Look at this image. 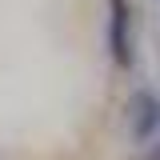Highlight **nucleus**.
I'll return each mask as SVG.
<instances>
[{"instance_id": "1", "label": "nucleus", "mask_w": 160, "mask_h": 160, "mask_svg": "<svg viewBox=\"0 0 160 160\" xmlns=\"http://www.w3.org/2000/svg\"><path fill=\"white\" fill-rule=\"evenodd\" d=\"M108 44L116 64H132V40H128V0H112V24H108Z\"/></svg>"}, {"instance_id": "2", "label": "nucleus", "mask_w": 160, "mask_h": 160, "mask_svg": "<svg viewBox=\"0 0 160 160\" xmlns=\"http://www.w3.org/2000/svg\"><path fill=\"white\" fill-rule=\"evenodd\" d=\"M156 124H160V100L148 96V92H140V96L132 100V136L148 140L156 132Z\"/></svg>"}]
</instances>
